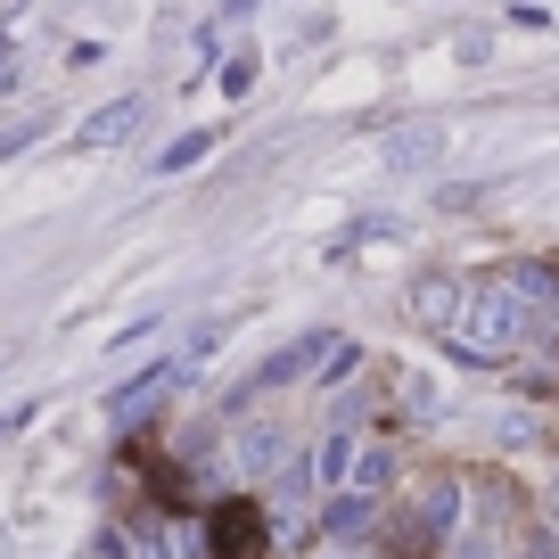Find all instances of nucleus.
I'll use <instances>...</instances> for the list:
<instances>
[{
  "mask_svg": "<svg viewBox=\"0 0 559 559\" xmlns=\"http://www.w3.org/2000/svg\"><path fill=\"white\" fill-rule=\"evenodd\" d=\"M386 477H395V453H386V444H362V453H354V477H346V486H354V493H379Z\"/></svg>",
  "mask_w": 559,
  "mask_h": 559,
  "instance_id": "ddd939ff",
  "label": "nucleus"
},
{
  "mask_svg": "<svg viewBox=\"0 0 559 559\" xmlns=\"http://www.w3.org/2000/svg\"><path fill=\"white\" fill-rule=\"evenodd\" d=\"M437 148H444V123H403V132H386V165H395V174H419Z\"/></svg>",
  "mask_w": 559,
  "mask_h": 559,
  "instance_id": "423d86ee",
  "label": "nucleus"
},
{
  "mask_svg": "<svg viewBox=\"0 0 559 559\" xmlns=\"http://www.w3.org/2000/svg\"><path fill=\"white\" fill-rule=\"evenodd\" d=\"M34 140H41V123H17V132H0V165L17 157V148H34Z\"/></svg>",
  "mask_w": 559,
  "mask_h": 559,
  "instance_id": "412c9836",
  "label": "nucleus"
},
{
  "mask_svg": "<svg viewBox=\"0 0 559 559\" xmlns=\"http://www.w3.org/2000/svg\"><path fill=\"white\" fill-rule=\"evenodd\" d=\"M519 559H559V543H551V535H526V551H519Z\"/></svg>",
  "mask_w": 559,
  "mask_h": 559,
  "instance_id": "4be33fe9",
  "label": "nucleus"
},
{
  "mask_svg": "<svg viewBox=\"0 0 559 559\" xmlns=\"http://www.w3.org/2000/svg\"><path fill=\"white\" fill-rule=\"evenodd\" d=\"M239 469H247V477L280 469V428H247V437H239Z\"/></svg>",
  "mask_w": 559,
  "mask_h": 559,
  "instance_id": "4468645a",
  "label": "nucleus"
},
{
  "mask_svg": "<svg viewBox=\"0 0 559 559\" xmlns=\"http://www.w3.org/2000/svg\"><path fill=\"white\" fill-rule=\"evenodd\" d=\"M206 551H214V559H263V519H255L247 502H223V510L206 519Z\"/></svg>",
  "mask_w": 559,
  "mask_h": 559,
  "instance_id": "20e7f679",
  "label": "nucleus"
},
{
  "mask_svg": "<svg viewBox=\"0 0 559 559\" xmlns=\"http://www.w3.org/2000/svg\"><path fill=\"white\" fill-rule=\"evenodd\" d=\"M157 559H214V551H206V526H165V535H157Z\"/></svg>",
  "mask_w": 559,
  "mask_h": 559,
  "instance_id": "dca6fc26",
  "label": "nucleus"
},
{
  "mask_svg": "<svg viewBox=\"0 0 559 559\" xmlns=\"http://www.w3.org/2000/svg\"><path fill=\"white\" fill-rule=\"evenodd\" d=\"M370 519H379V493H337V502L321 510V535H362Z\"/></svg>",
  "mask_w": 559,
  "mask_h": 559,
  "instance_id": "9b49d317",
  "label": "nucleus"
},
{
  "mask_svg": "<svg viewBox=\"0 0 559 559\" xmlns=\"http://www.w3.org/2000/svg\"><path fill=\"white\" fill-rule=\"evenodd\" d=\"M354 453H362V437H354V428L321 437V453H313V477H321V486H346V477H354Z\"/></svg>",
  "mask_w": 559,
  "mask_h": 559,
  "instance_id": "1a4fd4ad",
  "label": "nucleus"
},
{
  "mask_svg": "<svg viewBox=\"0 0 559 559\" xmlns=\"http://www.w3.org/2000/svg\"><path fill=\"white\" fill-rule=\"evenodd\" d=\"M313 486H321V477H313V461H297V469L280 477V493H288V502H305V493H313Z\"/></svg>",
  "mask_w": 559,
  "mask_h": 559,
  "instance_id": "6ab92c4d",
  "label": "nucleus"
},
{
  "mask_svg": "<svg viewBox=\"0 0 559 559\" xmlns=\"http://www.w3.org/2000/svg\"><path fill=\"white\" fill-rule=\"evenodd\" d=\"M214 157V132H181L174 148H157V174H190V165Z\"/></svg>",
  "mask_w": 559,
  "mask_h": 559,
  "instance_id": "f8f14e48",
  "label": "nucleus"
},
{
  "mask_svg": "<svg viewBox=\"0 0 559 559\" xmlns=\"http://www.w3.org/2000/svg\"><path fill=\"white\" fill-rule=\"evenodd\" d=\"M526 321H535V313H526L502 280H493V288H477V297L461 305V321H453V337H444V346H453L461 362H502V354L526 337Z\"/></svg>",
  "mask_w": 559,
  "mask_h": 559,
  "instance_id": "f257e3e1",
  "label": "nucleus"
},
{
  "mask_svg": "<svg viewBox=\"0 0 559 559\" xmlns=\"http://www.w3.org/2000/svg\"><path fill=\"white\" fill-rule=\"evenodd\" d=\"M0 559H9V543H0Z\"/></svg>",
  "mask_w": 559,
  "mask_h": 559,
  "instance_id": "b1692460",
  "label": "nucleus"
},
{
  "mask_svg": "<svg viewBox=\"0 0 559 559\" xmlns=\"http://www.w3.org/2000/svg\"><path fill=\"white\" fill-rule=\"evenodd\" d=\"M551 510H559V486H551Z\"/></svg>",
  "mask_w": 559,
  "mask_h": 559,
  "instance_id": "5701e85b",
  "label": "nucleus"
},
{
  "mask_svg": "<svg viewBox=\"0 0 559 559\" xmlns=\"http://www.w3.org/2000/svg\"><path fill=\"white\" fill-rule=\"evenodd\" d=\"M419 321H437V330H453V321H461V305H469V297H461V280H419Z\"/></svg>",
  "mask_w": 559,
  "mask_h": 559,
  "instance_id": "9d476101",
  "label": "nucleus"
},
{
  "mask_svg": "<svg viewBox=\"0 0 559 559\" xmlns=\"http://www.w3.org/2000/svg\"><path fill=\"white\" fill-rule=\"evenodd\" d=\"M403 412H437V379H428V370H403Z\"/></svg>",
  "mask_w": 559,
  "mask_h": 559,
  "instance_id": "f3484780",
  "label": "nucleus"
},
{
  "mask_svg": "<svg viewBox=\"0 0 559 559\" xmlns=\"http://www.w3.org/2000/svg\"><path fill=\"white\" fill-rule=\"evenodd\" d=\"M223 91H230V99H247V91H255V50H239V58L223 67Z\"/></svg>",
  "mask_w": 559,
  "mask_h": 559,
  "instance_id": "a211bd4d",
  "label": "nucleus"
},
{
  "mask_svg": "<svg viewBox=\"0 0 559 559\" xmlns=\"http://www.w3.org/2000/svg\"><path fill=\"white\" fill-rule=\"evenodd\" d=\"M174 379H181V362H148L140 379H123L116 395H107V419H116V428H140V419L174 395Z\"/></svg>",
  "mask_w": 559,
  "mask_h": 559,
  "instance_id": "7ed1b4c3",
  "label": "nucleus"
},
{
  "mask_svg": "<svg viewBox=\"0 0 559 559\" xmlns=\"http://www.w3.org/2000/svg\"><path fill=\"white\" fill-rule=\"evenodd\" d=\"M25 419H34V403H17V412H0V453H9V444L25 437Z\"/></svg>",
  "mask_w": 559,
  "mask_h": 559,
  "instance_id": "aec40b11",
  "label": "nucleus"
},
{
  "mask_svg": "<svg viewBox=\"0 0 559 559\" xmlns=\"http://www.w3.org/2000/svg\"><path fill=\"white\" fill-rule=\"evenodd\" d=\"M140 116H148V99H107V107H91V116L74 123V148H123V140L140 132Z\"/></svg>",
  "mask_w": 559,
  "mask_h": 559,
  "instance_id": "39448f33",
  "label": "nucleus"
},
{
  "mask_svg": "<svg viewBox=\"0 0 559 559\" xmlns=\"http://www.w3.org/2000/svg\"><path fill=\"white\" fill-rule=\"evenodd\" d=\"M321 346H330V337H288V346H280V354H263V362L247 370V386H239V395H230V412H247V403H255V395H272V386L305 379V370L321 362Z\"/></svg>",
  "mask_w": 559,
  "mask_h": 559,
  "instance_id": "f03ea898",
  "label": "nucleus"
},
{
  "mask_svg": "<svg viewBox=\"0 0 559 559\" xmlns=\"http://www.w3.org/2000/svg\"><path fill=\"white\" fill-rule=\"evenodd\" d=\"M502 288H510V297L526 305V313L559 305V272H551V263H510V272H502Z\"/></svg>",
  "mask_w": 559,
  "mask_h": 559,
  "instance_id": "0eeeda50",
  "label": "nucleus"
},
{
  "mask_svg": "<svg viewBox=\"0 0 559 559\" xmlns=\"http://www.w3.org/2000/svg\"><path fill=\"white\" fill-rule=\"evenodd\" d=\"M354 362H362V346H354V337H330V346H321V362H313V379H321V386H337Z\"/></svg>",
  "mask_w": 559,
  "mask_h": 559,
  "instance_id": "2eb2a0df",
  "label": "nucleus"
},
{
  "mask_svg": "<svg viewBox=\"0 0 559 559\" xmlns=\"http://www.w3.org/2000/svg\"><path fill=\"white\" fill-rule=\"evenodd\" d=\"M453 526H461V486H453V477H437L428 502H419V535L437 543V535H453Z\"/></svg>",
  "mask_w": 559,
  "mask_h": 559,
  "instance_id": "6e6552de",
  "label": "nucleus"
}]
</instances>
